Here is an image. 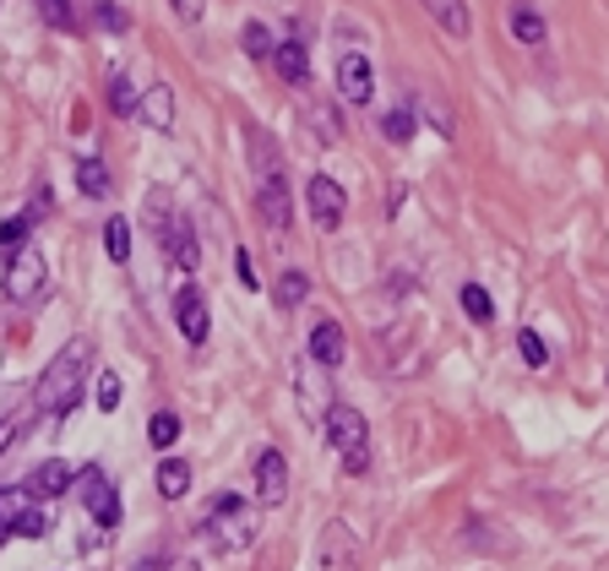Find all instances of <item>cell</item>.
Here are the masks:
<instances>
[{
	"label": "cell",
	"instance_id": "1",
	"mask_svg": "<svg viewBox=\"0 0 609 571\" xmlns=\"http://www.w3.org/2000/svg\"><path fill=\"white\" fill-rule=\"evenodd\" d=\"M251 152H256V207L267 218L273 235H284L295 224V196H289V174H284V158L267 137H251Z\"/></svg>",
	"mask_w": 609,
	"mask_h": 571
},
{
	"label": "cell",
	"instance_id": "2",
	"mask_svg": "<svg viewBox=\"0 0 609 571\" xmlns=\"http://www.w3.org/2000/svg\"><path fill=\"white\" fill-rule=\"evenodd\" d=\"M82 392H88V343H66L38 376V403L49 414H66V409H77Z\"/></svg>",
	"mask_w": 609,
	"mask_h": 571
},
{
	"label": "cell",
	"instance_id": "3",
	"mask_svg": "<svg viewBox=\"0 0 609 571\" xmlns=\"http://www.w3.org/2000/svg\"><path fill=\"white\" fill-rule=\"evenodd\" d=\"M256 534H262L256 506H245V501L229 495V490L207 501V539H212L223 556H245V550L256 545Z\"/></svg>",
	"mask_w": 609,
	"mask_h": 571
},
{
	"label": "cell",
	"instance_id": "4",
	"mask_svg": "<svg viewBox=\"0 0 609 571\" xmlns=\"http://www.w3.org/2000/svg\"><path fill=\"white\" fill-rule=\"evenodd\" d=\"M321 425H326V441H332V452L343 457L348 473H365V468H370V425H365V414H359L354 403H332V409L321 414Z\"/></svg>",
	"mask_w": 609,
	"mask_h": 571
},
{
	"label": "cell",
	"instance_id": "5",
	"mask_svg": "<svg viewBox=\"0 0 609 571\" xmlns=\"http://www.w3.org/2000/svg\"><path fill=\"white\" fill-rule=\"evenodd\" d=\"M44 278H49L44 256L22 245V251L5 262V278H0V288H5V299H11V305H27L33 294H44Z\"/></svg>",
	"mask_w": 609,
	"mask_h": 571
},
{
	"label": "cell",
	"instance_id": "6",
	"mask_svg": "<svg viewBox=\"0 0 609 571\" xmlns=\"http://www.w3.org/2000/svg\"><path fill=\"white\" fill-rule=\"evenodd\" d=\"M284 501H289V457L278 446H262V457H256V506L278 512Z\"/></svg>",
	"mask_w": 609,
	"mask_h": 571
},
{
	"label": "cell",
	"instance_id": "7",
	"mask_svg": "<svg viewBox=\"0 0 609 571\" xmlns=\"http://www.w3.org/2000/svg\"><path fill=\"white\" fill-rule=\"evenodd\" d=\"M304 202H310L315 229H337V224H343V213H348V196H343V185H337L332 174H310Z\"/></svg>",
	"mask_w": 609,
	"mask_h": 571
},
{
	"label": "cell",
	"instance_id": "8",
	"mask_svg": "<svg viewBox=\"0 0 609 571\" xmlns=\"http://www.w3.org/2000/svg\"><path fill=\"white\" fill-rule=\"evenodd\" d=\"M82 512H88L99 528H115V523H120V495H115V484H110L104 468H88V473H82Z\"/></svg>",
	"mask_w": 609,
	"mask_h": 571
},
{
	"label": "cell",
	"instance_id": "9",
	"mask_svg": "<svg viewBox=\"0 0 609 571\" xmlns=\"http://www.w3.org/2000/svg\"><path fill=\"white\" fill-rule=\"evenodd\" d=\"M158 235H163V256L180 267V273H196L202 267V245H196V229L180 218V213H169L163 224H158Z\"/></svg>",
	"mask_w": 609,
	"mask_h": 571
},
{
	"label": "cell",
	"instance_id": "10",
	"mask_svg": "<svg viewBox=\"0 0 609 571\" xmlns=\"http://www.w3.org/2000/svg\"><path fill=\"white\" fill-rule=\"evenodd\" d=\"M376 93V77H370V60L359 49H343L337 55V99L343 104H370Z\"/></svg>",
	"mask_w": 609,
	"mask_h": 571
},
{
	"label": "cell",
	"instance_id": "11",
	"mask_svg": "<svg viewBox=\"0 0 609 571\" xmlns=\"http://www.w3.org/2000/svg\"><path fill=\"white\" fill-rule=\"evenodd\" d=\"M315 561H321V571H359V539H354L343 523H326Z\"/></svg>",
	"mask_w": 609,
	"mask_h": 571
},
{
	"label": "cell",
	"instance_id": "12",
	"mask_svg": "<svg viewBox=\"0 0 609 571\" xmlns=\"http://www.w3.org/2000/svg\"><path fill=\"white\" fill-rule=\"evenodd\" d=\"M174 321H180V338H185L191 349L207 343V299H202L196 288H180V294H174Z\"/></svg>",
	"mask_w": 609,
	"mask_h": 571
},
{
	"label": "cell",
	"instance_id": "13",
	"mask_svg": "<svg viewBox=\"0 0 609 571\" xmlns=\"http://www.w3.org/2000/svg\"><path fill=\"white\" fill-rule=\"evenodd\" d=\"M343 354H348V343H343V327H337V321H321V327L310 332V365L332 370V365H343Z\"/></svg>",
	"mask_w": 609,
	"mask_h": 571
},
{
	"label": "cell",
	"instance_id": "14",
	"mask_svg": "<svg viewBox=\"0 0 609 571\" xmlns=\"http://www.w3.org/2000/svg\"><path fill=\"white\" fill-rule=\"evenodd\" d=\"M506 27H512L517 44H544V33H550L533 0H512V5H506Z\"/></svg>",
	"mask_w": 609,
	"mask_h": 571
},
{
	"label": "cell",
	"instance_id": "15",
	"mask_svg": "<svg viewBox=\"0 0 609 571\" xmlns=\"http://www.w3.org/2000/svg\"><path fill=\"white\" fill-rule=\"evenodd\" d=\"M273 66H278V77H284L289 88H304V82H310V55H304L300 38L278 44V49H273Z\"/></svg>",
	"mask_w": 609,
	"mask_h": 571
},
{
	"label": "cell",
	"instance_id": "16",
	"mask_svg": "<svg viewBox=\"0 0 609 571\" xmlns=\"http://www.w3.org/2000/svg\"><path fill=\"white\" fill-rule=\"evenodd\" d=\"M447 38H468V0H420Z\"/></svg>",
	"mask_w": 609,
	"mask_h": 571
},
{
	"label": "cell",
	"instance_id": "17",
	"mask_svg": "<svg viewBox=\"0 0 609 571\" xmlns=\"http://www.w3.org/2000/svg\"><path fill=\"white\" fill-rule=\"evenodd\" d=\"M137 115L148 121L152 132H169V126H174V93H169V88H148L142 104H137Z\"/></svg>",
	"mask_w": 609,
	"mask_h": 571
},
{
	"label": "cell",
	"instance_id": "18",
	"mask_svg": "<svg viewBox=\"0 0 609 571\" xmlns=\"http://www.w3.org/2000/svg\"><path fill=\"white\" fill-rule=\"evenodd\" d=\"M71 479H77V473H71V462L49 457V462L27 479V490H33V495H60V490H71Z\"/></svg>",
	"mask_w": 609,
	"mask_h": 571
},
{
	"label": "cell",
	"instance_id": "19",
	"mask_svg": "<svg viewBox=\"0 0 609 571\" xmlns=\"http://www.w3.org/2000/svg\"><path fill=\"white\" fill-rule=\"evenodd\" d=\"M185 490H191V462H185V457H163V462H158V495H163V501H180Z\"/></svg>",
	"mask_w": 609,
	"mask_h": 571
},
{
	"label": "cell",
	"instance_id": "20",
	"mask_svg": "<svg viewBox=\"0 0 609 571\" xmlns=\"http://www.w3.org/2000/svg\"><path fill=\"white\" fill-rule=\"evenodd\" d=\"M77 185H82V196L104 202V196H110V169H104L99 158H82V163H77Z\"/></svg>",
	"mask_w": 609,
	"mask_h": 571
},
{
	"label": "cell",
	"instance_id": "21",
	"mask_svg": "<svg viewBox=\"0 0 609 571\" xmlns=\"http://www.w3.org/2000/svg\"><path fill=\"white\" fill-rule=\"evenodd\" d=\"M27 506H33V490H27V484H5V490H0V523H5V528H16Z\"/></svg>",
	"mask_w": 609,
	"mask_h": 571
},
{
	"label": "cell",
	"instance_id": "22",
	"mask_svg": "<svg viewBox=\"0 0 609 571\" xmlns=\"http://www.w3.org/2000/svg\"><path fill=\"white\" fill-rule=\"evenodd\" d=\"M137 104H142L137 82H131V77H115V82H110V110H115L120 121H131V115H137Z\"/></svg>",
	"mask_w": 609,
	"mask_h": 571
},
{
	"label": "cell",
	"instance_id": "23",
	"mask_svg": "<svg viewBox=\"0 0 609 571\" xmlns=\"http://www.w3.org/2000/svg\"><path fill=\"white\" fill-rule=\"evenodd\" d=\"M27 229H33V218H27V213H22V218H5V224H0V262H11V256H16L22 245H27Z\"/></svg>",
	"mask_w": 609,
	"mask_h": 571
},
{
	"label": "cell",
	"instance_id": "24",
	"mask_svg": "<svg viewBox=\"0 0 609 571\" xmlns=\"http://www.w3.org/2000/svg\"><path fill=\"white\" fill-rule=\"evenodd\" d=\"M462 316H468V321H479V327H490V321H495V299H490L479 284H468V288H462Z\"/></svg>",
	"mask_w": 609,
	"mask_h": 571
},
{
	"label": "cell",
	"instance_id": "25",
	"mask_svg": "<svg viewBox=\"0 0 609 571\" xmlns=\"http://www.w3.org/2000/svg\"><path fill=\"white\" fill-rule=\"evenodd\" d=\"M104 251H110V262H131V224H126V218H110Z\"/></svg>",
	"mask_w": 609,
	"mask_h": 571
},
{
	"label": "cell",
	"instance_id": "26",
	"mask_svg": "<svg viewBox=\"0 0 609 571\" xmlns=\"http://www.w3.org/2000/svg\"><path fill=\"white\" fill-rule=\"evenodd\" d=\"M381 137L392 147L414 142V115H409V110H387V115H381Z\"/></svg>",
	"mask_w": 609,
	"mask_h": 571
},
{
	"label": "cell",
	"instance_id": "27",
	"mask_svg": "<svg viewBox=\"0 0 609 571\" xmlns=\"http://www.w3.org/2000/svg\"><path fill=\"white\" fill-rule=\"evenodd\" d=\"M300 409L304 414H326L332 403H326V387H321V376H310L300 365Z\"/></svg>",
	"mask_w": 609,
	"mask_h": 571
},
{
	"label": "cell",
	"instance_id": "28",
	"mask_svg": "<svg viewBox=\"0 0 609 571\" xmlns=\"http://www.w3.org/2000/svg\"><path fill=\"white\" fill-rule=\"evenodd\" d=\"M148 441H152V446H158V452H169V446L180 441V420H174L169 409H158V414H152V420H148Z\"/></svg>",
	"mask_w": 609,
	"mask_h": 571
},
{
	"label": "cell",
	"instance_id": "29",
	"mask_svg": "<svg viewBox=\"0 0 609 571\" xmlns=\"http://www.w3.org/2000/svg\"><path fill=\"white\" fill-rule=\"evenodd\" d=\"M49 528H55V517H49V512H44V506H38V501H33V506H27V512H22V523H16V528H11V534H16V539H44V534H49Z\"/></svg>",
	"mask_w": 609,
	"mask_h": 571
},
{
	"label": "cell",
	"instance_id": "30",
	"mask_svg": "<svg viewBox=\"0 0 609 571\" xmlns=\"http://www.w3.org/2000/svg\"><path fill=\"white\" fill-rule=\"evenodd\" d=\"M273 294H278V305H284V310H295L304 294H310V278H304L300 267H289V273L278 278V288H273Z\"/></svg>",
	"mask_w": 609,
	"mask_h": 571
},
{
	"label": "cell",
	"instance_id": "31",
	"mask_svg": "<svg viewBox=\"0 0 609 571\" xmlns=\"http://www.w3.org/2000/svg\"><path fill=\"white\" fill-rule=\"evenodd\" d=\"M240 44H245V55H251V60H273V49H278V44H273V33H267L262 22H251V27L240 33Z\"/></svg>",
	"mask_w": 609,
	"mask_h": 571
},
{
	"label": "cell",
	"instance_id": "32",
	"mask_svg": "<svg viewBox=\"0 0 609 571\" xmlns=\"http://www.w3.org/2000/svg\"><path fill=\"white\" fill-rule=\"evenodd\" d=\"M120 398H126L120 376H115V370H104V376H99V392H93V403H99L104 414H115V409H120Z\"/></svg>",
	"mask_w": 609,
	"mask_h": 571
},
{
	"label": "cell",
	"instance_id": "33",
	"mask_svg": "<svg viewBox=\"0 0 609 571\" xmlns=\"http://www.w3.org/2000/svg\"><path fill=\"white\" fill-rule=\"evenodd\" d=\"M517 349H522V359H528L533 370H544V365H550V349H544V338H539V332H517Z\"/></svg>",
	"mask_w": 609,
	"mask_h": 571
},
{
	"label": "cell",
	"instance_id": "34",
	"mask_svg": "<svg viewBox=\"0 0 609 571\" xmlns=\"http://www.w3.org/2000/svg\"><path fill=\"white\" fill-rule=\"evenodd\" d=\"M310 121H315V142H321V147L337 142V115H332L326 104H310Z\"/></svg>",
	"mask_w": 609,
	"mask_h": 571
},
{
	"label": "cell",
	"instance_id": "35",
	"mask_svg": "<svg viewBox=\"0 0 609 571\" xmlns=\"http://www.w3.org/2000/svg\"><path fill=\"white\" fill-rule=\"evenodd\" d=\"M38 11H44V22H49V27H77L71 0H38Z\"/></svg>",
	"mask_w": 609,
	"mask_h": 571
},
{
	"label": "cell",
	"instance_id": "36",
	"mask_svg": "<svg viewBox=\"0 0 609 571\" xmlns=\"http://www.w3.org/2000/svg\"><path fill=\"white\" fill-rule=\"evenodd\" d=\"M93 16H99V27H110V33H126V11H120L115 0H99V5H93Z\"/></svg>",
	"mask_w": 609,
	"mask_h": 571
},
{
	"label": "cell",
	"instance_id": "37",
	"mask_svg": "<svg viewBox=\"0 0 609 571\" xmlns=\"http://www.w3.org/2000/svg\"><path fill=\"white\" fill-rule=\"evenodd\" d=\"M234 273H240V284H245V288H262L256 267H251V251H234Z\"/></svg>",
	"mask_w": 609,
	"mask_h": 571
},
{
	"label": "cell",
	"instance_id": "38",
	"mask_svg": "<svg viewBox=\"0 0 609 571\" xmlns=\"http://www.w3.org/2000/svg\"><path fill=\"white\" fill-rule=\"evenodd\" d=\"M174 11H180V22H202L207 0H174Z\"/></svg>",
	"mask_w": 609,
	"mask_h": 571
},
{
	"label": "cell",
	"instance_id": "39",
	"mask_svg": "<svg viewBox=\"0 0 609 571\" xmlns=\"http://www.w3.org/2000/svg\"><path fill=\"white\" fill-rule=\"evenodd\" d=\"M11 441H16V420H0V452H5Z\"/></svg>",
	"mask_w": 609,
	"mask_h": 571
},
{
	"label": "cell",
	"instance_id": "40",
	"mask_svg": "<svg viewBox=\"0 0 609 571\" xmlns=\"http://www.w3.org/2000/svg\"><path fill=\"white\" fill-rule=\"evenodd\" d=\"M163 567H169V561H158V556H148V561H142L137 571H163Z\"/></svg>",
	"mask_w": 609,
	"mask_h": 571
},
{
	"label": "cell",
	"instance_id": "41",
	"mask_svg": "<svg viewBox=\"0 0 609 571\" xmlns=\"http://www.w3.org/2000/svg\"><path fill=\"white\" fill-rule=\"evenodd\" d=\"M5 539H11V528H5V523H0V550H5Z\"/></svg>",
	"mask_w": 609,
	"mask_h": 571
},
{
	"label": "cell",
	"instance_id": "42",
	"mask_svg": "<svg viewBox=\"0 0 609 571\" xmlns=\"http://www.w3.org/2000/svg\"><path fill=\"white\" fill-rule=\"evenodd\" d=\"M174 571H196V567H174Z\"/></svg>",
	"mask_w": 609,
	"mask_h": 571
}]
</instances>
